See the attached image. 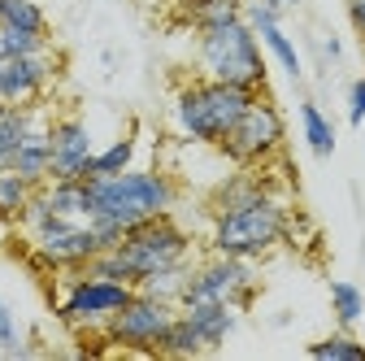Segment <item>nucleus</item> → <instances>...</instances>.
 <instances>
[{
  "label": "nucleus",
  "instance_id": "obj_1",
  "mask_svg": "<svg viewBox=\"0 0 365 361\" xmlns=\"http://www.w3.org/2000/svg\"><path fill=\"white\" fill-rule=\"evenodd\" d=\"M182 205L178 178L161 166H130L109 178H87V222L113 248L130 227L174 213Z\"/></svg>",
  "mask_w": 365,
  "mask_h": 361
},
{
  "label": "nucleus",
  "instance_id": "obj_2",
  "mask_svg": "<svg viewBox=\"0 0 365 361\" xmlns=\"http://www.w3.org/2000/svg\"><path fill=\"white\" fill-rule=\"evenodd\" d=\"M292 209H296L292 192H279V188L240 205H226V209H209V253L248 257L261 265L265 257L287 248Z\"/></svg>",
  "mask_w": 365,
  "mask_h": 361
},
{
  "label": "nucleus",
  "instance_id": "obj_3",
  "mask_svg": "<svg viewBox=\"0 0 365 361\" xmlns=\"http://www.w3.org/2000/svg\"><path fill=\"white\" fill-rule=\"evenodd\" d=\"M196 257H200L196 231L187 227V222H178V209H174V213H161V218H153V222L130 227L113 248H105L87 270H96V275H105V279L140 283V279L157 275V270L196 261Z\"/></svg>",
  "mask_w": 365,
  "mask_h": 361
},
{
  "label": "nucleus",
  "instance_id": "obj_4",
  "mask_svg": "<svg viewBox=\"0 0 365 361\" xmlns=\"http://www.w3.org/2000/svg\"><path fill=\"white\" fill-rule=\"evenodd\" d=\"M252 96L257 92H248V87L192 74L187 83H178L174 96H170V126H174L178 140H187L196 148H217L226 135H231V126L244 118Z\"/></svg>",
  "mask_w": 365,
  "mask_h": 361
},
{
  "label": "nucleus",
  "instance_id": "obj_5",
  "mask_svg": "<svg viewBox=\"0 0 365 361\" xmlns=\"http://www.w3.org/2000/svg\"><path fill=\"white\" fill-rule=\"evenodd\" d=\"M192 35H196V74L248 87V92H269V57L244 14L205 22Z\"/></svg>",
  "mask_w": 365,
  "mask_h": 361
},
{
  "label": "nucleus",
  "instance_id": "obj_6",
  "mask_svg": "<svg viewBox=\"0 0 365 361\" xmlns=\"http://www.w3.org/2000/svg\"><path fill=\"white\" fill-rule=\"evenodd\" d=\"M48 283H53L57 322L78 331V335H101L105 322L135 296V283L105 279L96 270H66V275H53Z\"/></svg>",
  "mask_w": 365,
  "mask_h": 361
},
{
  "label": "nucleus",
  "instance_id": "obj_7",
  "mask_svg": "<svg viewBox=\"0 0 365 361\" xmlns=\"http://www.w3.org/2000/svg\"><path fill=\"white\" fill-rule=\"evenodd\" d=\"M283 144H287V122H283V109L274 105L269 92H257L252 105L244 109V118L231 126V135L213 148L226 166H269L274 157H283Z\"/></svg>",
  "mask_w": 365,
  "mask_h": 361
},
{
  "label": "nucleus",
  "instance_id": "obj_8",
  "mask_svg": "<svg viewBox=\"0 0 365 361\" xmlns=\"http://www.w3.org/2000/svg\"><path fill=\"white\" fill-rule=\"evenodd\" d=\"M178 318V305L157 300L148 292H135L113 318L105 322V344L109 352H140V357H161V344Z\"/></svg>",
  "mask_w": 365,
  "mask_h": 361
},
{
  "label": "nucleus",
  "instance_id": "obj_9",
  "mask_svg": "<svg viewBox=\"0 0 365 361\" xmlns=\"http://www.w3.org/2000/svg\"><path fill=\"white\" fill-rule=\"evenodd\" d=\"M257 292H261L257 261L209 253V257L192 261V275H187V288H182L178 305H192V300H235L240 309H248Z\"/></svg>",
  "mask_w": 365,
  "mask_h": 361
},
{
  "label": "nucleus",
  "instance_id": "obj_10",
  "mask_svg": "<svg viewBox=\"0 0 365 361\" xmlns=\"http://www.w3.org/2000/svg\"><path fill=\"white\" fill-rule=\"evenodd\" d=\"M57 74H61L57 49L9 57L5 61V83H0V105H39V101H48Z\"/></svg>",
  "mask_w": 365,
  "mask_h": 361
},
{
  "label": "nucleus",
  "instance_id": "obj_11",
  "mask_svg": "<svg viewBox=\"0 0 365 361\" xmlns=\"http://www.w3.org/2000/svg\"><path fill=\"white\" fill-rule=\"evenodd\" d=\"M48 140H53L48 178H87L91 157H96V135H91L87 118H78V113H57L53 126H48Z\"/></svg>",
  "mask_w": 365,
  "mask_h": 361
},
{
  "label": "nucleus",
  "instance_id": "obj_12",
  "mask_svg": "<svg viewBox=\"0 0 365 361\" xmlns=\"http://www.w3.org/2000/svg\"><path fill=\"white\" fill-rule=\"evenodd\" d=\"M244 18L252 22V31H257V39H261L265 57L279 66L292 83H300V78H304V57H300V49H296V39L283 31V9L265 5V0H244Z\"/></svg>",
  "mask_w": 365,
  "mask_h": 361
},
{
  "label": "nucleus",
  "instance_id": "obj_13",
  "mask_svg": "<svg viewBox=\"0 0 365 361\" xmlns=\"http://www.w3.org/2000/svg\"><path fill=\"white\" fill-rule=\"evenodd\" d=\"M178 313L196 327L205 352H217L244 322V309L235 300H192V305H178Z\"/></svg>",
  "mask_w": 365,
  "mask_h": 361
},
{
  "label": "nucleus",
  "instance_id": "obj_14",
  "mask_svg": "<svg viewBox=\"0 0 365 361\" xmlns=\"http://www.w3.org/2000/svg\"><path fill=\"white\" fill-rule=\"evenodd\" d=\"M48 126H53V118L43 113L31 131H26V140L18 144V153H14V161H9V170H18L22 178H31V183H48V166H53V140H48Z\"/></svg>",
  "mask_w": 365,
  "mask_h": 361
},
{
  "label": "nucleus",
  "instance_id": "obj_15",
  "mask_svg": "<svg viewBox=\"0 0 365 361\" xmlns=\"http://www.w3.org/2000/svg\"><path fill=\"white\" fill-rule=\"evenodd\" d=\"M48 113V105H0V170H5L18 153V144L26 140V131Z\"/></svg>",
  "mask_w": 365,
  "mask_h": 361
},
{
  "label": "nucleus",
  "instance_id": "obj_16",
  "mask_svg": "<svg viewBox=\"0 0 365 361\" xmlns=\"http://www.w3.org/2000/svg\"><path fill=\"white\" fill-rule=\"evenodd\" d=\"M300 140L313 157H331L335 144H339V135H335V122L327 118V109L317 105V101H300Z\"/></svg>",
  "mask_w": 365,
  "mask_h": 361
},
{
  "label": "nucleus",
  "instance_id": "obj_17",
  "mask_svg": "<svg viewBox=\"0 0 365 361\" xmlns=\"http://www.w3.org/2000/svg\"><path fill=\"white\" fill-rule=\"evenodd\" d=\"M130 166H140V135H118L109 144H96L87 178H109V174H122Z\"/></svg>",
  "mask_w": 365,
  "mask_h": 361
},
{
  "label": "nucleus",
  "instance_id": "obj_18",
  "mask_svg": "<svg viewBox=\"0 0 365 361\" xmlns=\"http://www.w3.org/2000/svg\"><path fill=\"white\" fill-rule=\"evenodd\" d=\"M35 192H39V183H31V178H22L18 170L5 166L0 170V222H5V227H18Z\"/></svg>",
  "mask_w": 365,
  "mask_h": 361
},
{
  "label": "nucleus",
  "instance_id": "obj_19",
  "mask_svg": "<svg viewBox=\"0 0 365 361\" xmlns=\"http://www.w3.org/2000/svg\"><path fill=\"white\" fill-rule=\"evenodd\" d=\"M39 196L61 218H87V178H48Z\"/></svg>",
  "mask_w": 365,
  "mask_h": 361
},
{
  "label": "nucleus",
  "instance_id": "obj_20",
  "mask_svg": "<svg viewBox=\"0 0 365 361\" xmlns=\"http://www.w3.org/2000/svg\"><path fill=\"white\" fill-rule=\"evenodd\" d=\"M309 357L313 361H365V344L348 327H335L331 335H322V340L309 344Z\"/></svg>",
  "mask_w": 365,
  "mask_h": 361
},
{
  "label": "nucleus",
  "instance_id": "obj_21",
  "mask_svg": "<svg viewBox=\"0 0 365 361\" xmlns=\"http://www.w3.org/2000/svg\"><path fill=\"white\" fill-rule=\"evenodd\" d=\"M187 275H192V261H182V265H170V270H157V275L140 279V283H135V292H148L157 300L178 305L182 300V288H187Z\"/></svg>",
  "mask_w": 365,
  "mask_h": 361
},
{
  "label": "nucleus",
  "instance_id": "obj_22",
  "mask_svg": "<svg viewBox=\"0 0 365 361\" xmlns=\"http://www.w3.org/2000/svg\"><path fill=\"white\" fill-rule=\"evenodd\" d=\"M331 313H335V327H356L365 318V292L348 279H335L331 283Z\"/></svg>",
  "mask_w": 365,
  "mask_h": 361
},
{
  "label": "nucleus",
  "instance_id": "obj_23",
  "mask_svg": "<svg viewBox=\"0 0 365 361\" xmlns=\"http://www.w3.org/2000/svg\"><path fill=\"white\" fill-rule=\"evenodd\" d=\"M0 26H18V31H35V35H53L48 14H43L39 0H5V9H0Z\"/></svg>",
  "mask_w": 365,
  "mask_h": 361
},
{
  "label": "nucleus",
  "instance_id": "obj_24",
  "mask_svg": "<svg viewBox=\"0 0 365 361\" xmlns=\"http://www.w3.org/2000/svg\"><path fill=\"white\" fill-rule=\"evenodd\" d=\"M53 49V35H35V31H18V26H0V57H26V53H43Z\"/></svg>",
  "mask_w": 365,
  "mask_h": 361
},
{
  "label": "nucleus",
  "instance_id": "obj_25",
  "mask_svg": "<svg viewBox=\"0 0 365 361\" xmlns=\"http://www.w3.org/2000/svg\"><path fill=\"white\" fill-rule=\"evenodd\" d=\"M161 357H205V344H200L196 327L182 318V313L174 318V327H170V335L161 344Z\"/></svg>",
  "mask_w": 365,
  "mask_h": 361
},
{
  "label": "nucleus",
  "instance_id": "obj_26",
  "mask_svg": "<svg viewBox=\"0 0 365 361\" xmlns=\"http://www.w3.org/2000/svg\"><path fill=\"white\" fill-rule=\"evenodd\" d=\"M0 352H26V344H22V327H18V318H14V309H9V300L0 296Z\"/></svg>",
  "mask_w": 365,
  "mask_h": 361
},
{
  "label": "nucleus",
  "instance_id": "obj_27",
  "mask_svg": "<svg viewBox=\"0 0 365 361\" xmlns=\"http://www.w3.org/2000/svg\"><path fill=\"white\" fill-rule=\"evenodd\" d=\"M344 113H348L352 126L365 122V74H356V78L344 83Z\"/></svg>",
  "mask_w": 365,
  "mask_h": 361
},
{
  "label": "nucleus",
  "instance_id": "obj_28",
  "mask_svg": "<svg viewBox=\"0 0 365 361\" xmlns=\"http://www.w3.org/2000/svg\"><path fill=\"white\" fill-rule=\"evenodd\" d=\"M317 49H322V66H339L344 61V39L339 35H322V39H317Z\"/></svg>",
  "mask_w": 365,
  "mask_h": 361
},
{
  "label": "nucleus",
  "instance_id": "obj_29",
  "mask_svg": "<svg viewBox=\"0 0 365 361\" xmlns=\"http://www.w3.org/2000/svg\"><path fill=\"white\" fill-rule=\"evenodd\" d=\"M348 26H352V35L365 44V0H348Z\"/></svg>",
  "mask_w": 365,
  "mask_h": 361
},
{
  "label": "nucleus",
  "instance_id": "obj_30",
  "mask_svg": "<svg viewBox=\"0 0 365 361\" xmlns=\"http://www.w3.org/2000/svg\"><path fill=\"white\" fill-rule=\"evenodd\" d=\"M304 5V0H283V9H300Z\"/></svg>",
  "mask_w": 365,
  "mask_h": 361
},
{
  "label": "nucleus",
  "instance_id": "obj_31",
  "mask_svg": "<svg viewBox=\"0 0 365 361\" xmlns=\"http://www.w3.org/2000/svg\"><path fill=\"white\" fill-rule=\"evenodd\" d=\"M0 83H5V57H0Z\"/></svg>",
  "mask_w": 365,
  "mask_h": 361
},
{
  "label": "nucleus",
  "instance_id": "obj_32",
  "mask_svg": "<svg viewBox=\"0 0 365 361\" xmlns=\"http://www.w3.org/2000/svg\"><path fill=\"white\" fill-rule=\"evenodd\" d=\"M0 9H5V0H0Z\"/></svg>",
  "mask_w": 365,
  "mask_h": 361
},
{
  "label": "nucleus",
  "instance_id": "obj_33",
  "mask_svg": "<svg viewBox=\"0 0 365 361\" xmlns=\"http://www.w3.org/2000/svg\"><path fill=\"white\" fill-rule=\"evenodd\" d=\"M0 357H5V352H0Z\"/></svg>",
  "mask_w": 365,
  "mask_h": 361
}]
</instances>
